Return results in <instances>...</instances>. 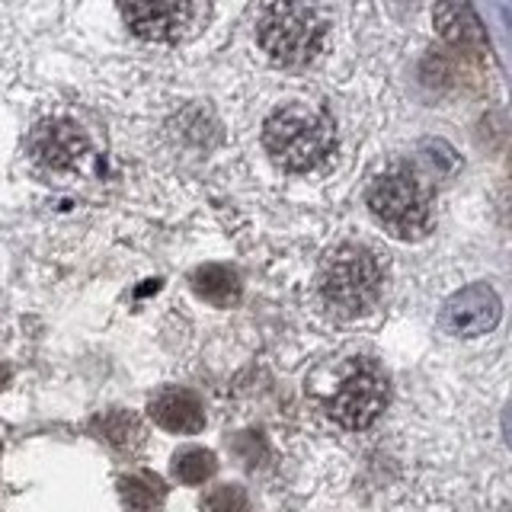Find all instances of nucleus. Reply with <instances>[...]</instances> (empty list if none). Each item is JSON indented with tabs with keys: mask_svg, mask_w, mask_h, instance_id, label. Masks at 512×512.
I'll return each mask as SVG.
<instances>
[{
	"mask_svg": "<svg viewBox=\"0 0 512 512\" xmlns=\"http://www.w3.org/2000/svg\"><path fill=\"white\" fill-rule=\"evenodd\" d=\"M196 13V0H122V16L138 39H180Z\"/></svg>",
	"mask_w": 512,
	"mask_h": 512,
	"instance_id": "obj_7",
	"label": "nucleus"
},
{
	"mask_svg": "<svg viewBox=\"0 0 512 512\" xmlns=\"http://www.w3.org/2000/svg\"><path fill=\"white\" fill-rule=\"evenodd\" d=\"M368 208L388 234L420 240L432 228V205L423 183L410 170H388L368 189Z\"/></svg>",
	"mask_w": 512,
	"mask_h": 512,
	"instance_id": "obj_4",
	"label": "nucleus"
},
{
	"mask_svg": "<svg viewBox=\"0 0 512 512\" xmlns=\"http://www.w3.org/2000/svg\"><path fill=\"white\" fill-rule=\"evenodd\" d=\"M500 317H503L500 295H496L490 285L477 282V285L461 288V292H455L442 304L439 324L452 336H464V340H471V336L490 333L496 324H500Z\"/></svg>",
	"mask_w": 512,
	"mask_h": 512,
	"instance_id": "obj_6",
	"label": "nucleus"
},
{
	"mask_svg": "<svg viewBox=\"0 0 512 512\" xmlns=\"http://www.w3.org/2000/svg\"><path fill=\"white\" fill-rule=\"evenodd\" d=\"M189 285L202 301L215 304V308H231V304L240 301V292H244L237 269L224 263H205L199 269H192Z\"/></svg>",
	"mask_w": 512,
	"mask_h": 512,
	"instance_id": "obj_11",
	"label": "nucleus"
},
{
	"mask_svg": "<svg viewBox=\"0 0 512 512\" xmlns=\"http://www.w3.org/2000/svg\"><path fill=\"white\" fill-rule=\"evenodd\" d=\"M384 404H388V381L381 368L368 359H356L349 362L330 397V416L343 429H368L381 416Z\"/></svg>",
	"mask_w": 512,
	"mask_h": 512,
	"instance_id": "obj_5",
	"label": "nucleus"
},
{
	"mask_svg": "<svg viewBox=\"0 0 512 512\" xmlns=\"http://www.w3.org/2000/svg\"><path fill=\"white\" fill-rule=\"evenodd\" d=\"M93 432L112 448H122V452H132L135 445H141V423L135 413L125 410H109L93 420Z\"/></svg>",
	"mask_w": 512,
	"mask_h": 512,
	"instance_id": "obj_13",
	"label": "nucleus"
},
{
	"mask_svg": "<svg viewBox=\"0 0 512 512\" xmlns=\"http://www.w3.org/2000/svg\"><path fill=\"white\" fill-rule=\"evenodd\" d=\"M215 468H218L215 455L208 452V448H199V445H186L173 455V477L183 480V484H189V487L205 484V480L215 474Z\"/></svg>",
	"mask_w": 512,
	"mask_h": 512,
	"instance_id": "obj_14",
	"label": "nucleus"
},
{
	"mask_svg": "<svg viewBox=\"0 0 512 512\" xmlns=\"http://www.w3.org/2000/svg\"><path fill=\"white\" fill-rule=\"evenodd\" d=\"M148 413L160 429L180 432V436H192V432L205 426V407L199 394L189 388H164L160 394H154Z\"/></svg>",
	"mask_w": 512,
	"mask_h": 512,
	"instance_id": "obj_10",
	"label": "nucleus"
},
{
	"mask_svg": "<svg viewBox=\"0 0 512 512\" xmlns=\"http://www.w3.org/2000/svg\"><path fill=\"white\" fill-rule=\"evenodd\" d=\"M333 122L327 112L308 103H285L272 109L263 128L266 154L288 173H308L333 154Z\"/></svg>",
	"mask_w": 512,
	"mask_h": 512,
	"instance_id": "obj_1",
	"label": "nucleus"
},
{
	"mask_svg": "<svg viewBox=\"0 0 512 512\" xmlns=\"http://www.w3.org/2000/svg\"><path fill=\"white\" fill-rule=\"evenodd\" d=\"M432 26H436L442 42H448L461 55L487 52V32L464 0H439L432 10Z\"/></svg>",
	"mask_w": 512,
	"mask_h": 512,
	"instance_id": "obj_9",
	"label": "nucleus"
},
{
	"mask_svg": "<svg viewBox=\"0 0 512 512\" xmlns=\"http://www.w3.org/2000/svg\"><path fill=\"white\" fill-rule=\"evenodd\" d=\"M317 292L333 317L352 320V317L368 314L375 308L378 292H381L378 256L359 244L333 247L324 256V263H320Z\"/></svg>",
	"mask_w": 512,
	"mask_h": 512,
	"instance_id": "obj_2",
	"label": "nucleus"
},
{
	"mask_svg": "<svg viewBox=\"0 0 512 512\" xmlns=\"http://www.w3.org/2000/svg\"><path fill=\"white\" fill-rule=\"evenodd\" d=\"M7 378H10V372H7V365H4V362H0V388H4V384H7Z\"/></svg>",
	"mask_w": 512,
	"mask_h": 512,
	"instance_id": "obj_16",
	"label": "nucleus"
},
{
	"mask_svg": "<svg viewBox=\"0 0 512 512\" xmlns=\"http://www.w3.org/2000/svg\"><path fill=\"white\" fill-rule=\"evenodd\" d=\"M256 39L279 68H304L324 48L327 20L314 0H272L256 29Z\"/></svg>",
	"mask_w": 512,
	"mask_h": 512,
	"instance_id": "obj_3",
	"label": "nucleus"
},
{
	"mask_svg": "<svg viewBox=\"0 0 512 512\" xmlns=\"http://www.w3.org/2000/svg\"><path fill=\"white\" fill-rule=\"evenodd\" d=\"M119 496H122L125 512H157L164 506L167 487L157 474L138 471V474L119 477Z\"/></svg>",
	"mask_w": 512,
	"mask_h": 512,
	"instance_id": "obj_12",
	"label": "nucleus"
},
{
	"mask_svg": "<svg viewBox=\"0 0 512 512\" xmlns=\"http://www.w3.org/2000/svg\"><path fill=\"white\" fill-rule=\"evenodd\" d=\"M29 151L48 170H74L90 154L87 132L71 119H45L29 138Z\"/></svg>",
	"mask_w": 512,
	"mask_h": 512,
	"instance_id": "obj_8",
	"label": "nucleus"
},
{
	"mask_svg": "<svg viewBox=\"0 0 512 512\" xmlns=\"http://www.w3.org/2000/svg\"><path fill=\"white\" fill-rule=\"evenodd\" d=\"M202 512H250V496L240 484H218L205 493Z\"/></svg>",
	"mask_w": 512,
	"mask_h": 512,
	"instance_id": "obj_15",
	"label": "nucleus"
}]
</instances>
